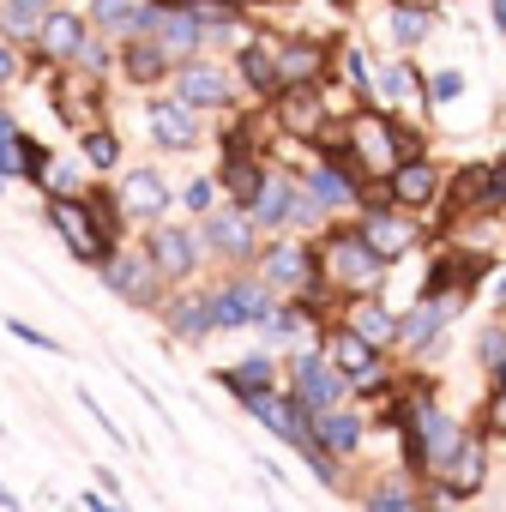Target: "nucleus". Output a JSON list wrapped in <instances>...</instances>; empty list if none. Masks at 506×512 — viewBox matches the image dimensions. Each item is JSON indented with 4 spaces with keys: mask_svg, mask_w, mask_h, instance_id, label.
I'll return each instance as SVG.
<instances>
[{
    "mask_svg": "<svg viewBox=\"0 0 506 512\" xmlns=\"http://www.w3.org/2000/svg\"><path fill=\"white\" fill-rule=\"evenodd\" d=\"M79 43H85V19H79V13H67V7H55V13L37 25V55H43V61H61V67H73Z\"/></svg>",
    "mask_w": 506,
    "mask_h": 512,
    "instance_id": "20",
    "label": "nucleus"
},
{
    "mask_svg": "<svg viewBox=\"0 0 506 512\" xmlns=\"http://www.w3.org/2000/svg\"><path fill=\"white\" fill-rule=\"evenodd\" d=\"M368 91H380V97H386V109H392V103H422V85H416V73H410L404 61H386V67H380V79H374Z\"/></svg>",
    "mask_w": 506,
    "mask_h": 512,
    "instance_id": "33",
    "label": "nucleus"
},
{
    "mask_svg": "<svg viewBox=\"0 0 506 512\" xmlns=\"http://www.w3.org/2000/svg\"><path fill=\"white\" fill-rule=\"evenodd\" d=\"M308 440L338 464V458H350V452L362 446V416H356V410H344V404H338V410H320V416H314V428H308Z\"/></svg>",
    "mask_w": 506,
    "mask_h": 512,
    "instance_id": "18",
    "label": "nucleus"
},
{
    "mask_svg": "<svg viewBox=\"0 0 506 512\" xmlns=\"http://www.w3.org/2000/svg\"><path fill=\"white\" fill-rule=\"evenodd\" d=\"M506 434V374H494V392L482 404V440H500Z\"/></svg>",
    "mask_w": 506,
    "mask_h": 512,
    "instance_id": "38",
    "label": "nucleus"
},
{
    "mask_svg": "<svg viewBox=\"0 0 506 512\" xmlns=\"http://www.w3.org/2000/svg\"><path fill=\"white\" fill-rule=\"evenodd\" d=\"M344 67H350V85L368 97V61H362V49H350V55H344Z\"/></svg>",
    "mask_w": 506,
    "mask_h": 512,
    "instance_id": "44",
    "label": "nucleus"
},
{
    "mask_svg": "<svg viewBox=\"0 0 506 512\" xmlns=\"http://www.w3.org/2000/svg\"><path fill=\"white\" fill-rule=\"evenodd\" d=\"M344 386H350V380L332 374L320 350H302V356L290 362V386H284V392H290L308 416H320V410H338V404H344Z\"/></svg>",
    "mask_w": 506,
    "mask_h": 512,
    "instance_id": "3",
    "label": "nucleus"
},
{
    "mask_svg": "<svg viewBox=\"0 0 506 512\" xmlns=\"http://www.w3.org/2000/svg\"><path fill=\"white\" fill-rule=\"evenodd\" d=\"M199 241L217 253V260H247V253H253V223H247L235 205H229V211H205Z\"/></svg>",
    "mask_w": 506,
    "mask_h": 512,
    "instance_id": "15",
    "label": "nucleus"
},
{
    "mask_svg": "<svg viewBox=\"0 0 506 512\" xmlns=\"http://www.w3.org/2000/svg\"><path fill=\"white\" fill-rule=\"evenodd\" d=\"M320 356H326V368H332V374H344V380H356V386H362L368 374H380V350H368L350 326H344V332H332Z\"/></svg>",
    "mask_w": 506,
    "mask_h": 512,
    "instance_id": "21",
    "label": "nucleus"
},
{
    "mask_svg": "<svg viewBox=\"0 0 506 512\" xmlns=\"http://www.w3.org/2000/svg\"><path fill=\"white\" fill-rule=\"evenodd\" d=\"M145 0H91V25L97 31H133Z\"/></svg>",
    "mask_w": 506,
    "mask_h": 512,
    "instance_id": "36",
    "label": "nucleus"
},
{
    "mask_svg": "<svg viewBox=\"0 0 506 512\" xmlns=\"http://www.w3.org/2000/svg\"><path fill=\"white\" fill-rule=\"evenodd\" d=\"M13 79H19V49L0 43V85H13Z\"/></svg>",
    "mask_w": 506,
    "mask_h": 512,
    "instance_id": "46",
    "label": "nucleus"
},
{
    "mask_svg": "<svg viewBox=\"0 0 506 512\" xmlns=\"http://www.w3.org/2000/svg\"><path fill=\"white\" fill-rule=\"evenodd\" d=\"M0 512H19V494L13 488H0Z\"/></svg>",
    "mask_w": 506,
    "mask_h": 512,
    "instance_id": "48",
    "label": "nucleus"
},
{
    "mask_svg": "<svg viewBox=\"0 0 506 512\" xmlns=\"http://www.w3.org/2000/svg\"><path fill=\"white\" fill-rule=\"evenodd\" d=\"M55 115H61L73 133H91L97 115H103V85H91V79H61V85H55Z\"/></svg>",
    "mask_w": 506,
    "mask_h": 512,
    "instance_id": "19",
    "label": "nucleus"
},
{
    "mask_svg": "<svg viewBox=\"0 0 506 512\" xmlns=\"http://www.w3.org/2000/svg\"><path fill=\"white\" fill-rule=\"evenodd\" d=\"M121 73H127L133 85H151V79H163V73H169V61H163V49H157V43H145V37H139V43H127V49H121Z\"/></svg>",
    "mask_w": 506,
    "mask_h": 512,
    "instance_id": "32",
    "label": "nucleus"
},
{
    "mask_svg": "<svg viewBox=\"0 0 506 512\" xmlns=\"http://www.w3.org/2000/svg\"><path fill=\"white\" fill-rule=\"evenodd\" d=\"M241 410H247L253 422H266V428H272L284 446H296V452L308 446V428H314V416H308V410H302V404H296L284 386H278V392H266V398H247Z\"/></svg>",
    "mask_w": 506,
    "mask_h": 512,
    "instance_id": "9",
    "label": "nucleus"
},
{
    "mask_svg": "<svg viewBox=\"0 0 506 512\" xmlns=\"http://www.w3.org/2000/svg\"><path fill=\"white\" fill-rule=\"evenodd\" d=\"M440 494H410V482H380L368 494V512H434Z\"/></svg>",
    "mask_w": 506,
    "mask_h": 512,
    "instance_id": "30",
    "label": "nucleus"
},
{
    "mask_svg": "<svg viewBox=\"0 0 506 512\" xmlns=\"http://www.w3.org/2000/svg\"><path fill=\"white\" fill-rule=\"evenodd\" d=\"M260 326H266V338H302L308 332V308H272Z\"/></svg>",
    "mask_w": 506,
    "mask_h": 512,
    "instance_id": "39",
    "label": "nucleus"
},
{
    "mask_svg": "<svg viewBox=\"0 0 506 512\" xmlns=\"http://www.w3.org/2000/svg\"><path fill=\"white\" fill-rule=\"evenodd\" d=\"M169 332H175V338H187V344H199L205 332H217V320H211V296H199V302H187V296H181V302L169 308Z\"/></svg>",
    "mask_w": 506,
    "mask_h": 512,
    "instance_id": "29",
    "label": "nucleus"
},
{
    "mask_svg": "<svg viewBox=\"0 0 506 512\" xmlns=\"http://www.w3.org/2000/svg\"><path fill=\"white\" fill-rule=\"evenodd\" d=\"M350 332L368 344V350H386V344H398V320L374 302V296H362L356 308H350Z\"/></svg>",
    "mask_w": 506,
    "mask_h": 512,
    "instance_id": "24",
    "label": "nucleus"
},
{
    "mask_svg": "<svg viewBox=\"0 0 506 512\" xmlns=\"http://www.w3.org/2000/svg\"><path fill=\"white\" fill-rule=\"evenodd\" d=\"M7 332H13V338H25V344H31V350H49V356H55V350H61V344H55V338H43V332H37V326H25V320H7Z\"/></svg>",
    "mask_w": 506,
    "mask_h": 512,
    "instance_id": "42",
    "label": "nucleus"
},
{
    "mask_svg": "<svg viewBox=\"0 0 506 512\" xmlns=\"http://www.w3.org/2000/svg\"><path fill=\"white\" fill-rule=\"evenodd\" d=\"M85 512H127V506H121V500H109V494H97V488H91V494H85Z\"/></svg>",
    "mask_w": 506,
    "mask_h": 512,
    "instance_id": "47",
    "label": "nucleus"
},
{
    "mask_svg": "<svg viewBox=\"0 0 506 512\" xmlns=\"http://www.w3.org/2000/svg\"><path fill=\"white\" fill-rule=\"evenodd\" d=\"M428 91H434V103H446V97H458V91H464V79H458V73H434V85H428Z\"/></svg>",
    "mask_w": 506,
    "mask_h": 512,
    "instance_id": "45",
    "label": "nucleus"
},
{
    "mask_svg": "<svg viewBox=\"0 0 506 512\" xmlns=\"http://www.w3.org/2000/svg\"><path fill=\"white\" fill-rule=\"evenodd\" d=\"M380 260L368 253V241L356 235V229H338V235H326V247H320V284L332 278L338 290H350V296H368L374 284H380Z\"/></svg>",
    "mask_w": 506,
    "mask_h": 512,
    "instance_id": "1",
    "label": "nucleus"
},
{
    "mask_svg": "<svg viewBox=\"0 0 506 512\" xmlns=\"http://www.w3.org/2000/svg\"><path fill=\"white\" fill-rule=\"evenodd\" d=\"M494 25H506V0H494Z\"/></svg>",
    "mask_w": 506,
    "mask_h": 512,
    "instance_id": "49",
    "label": "nucleus"
},
{
    "mask_svg": "<svg viewBox=\"0 0 506 512\" xmlns=\"http://www.w3.org/2000/svg\"><path fill=\"white\" fill-rule=\"evenodd\" d=\"M344 145H350V163H368V169H398V133H392V121H380L374 109H362V115L350 121Z\"/></svg>",
    "mask_w": 506,
    "mask_h": 512,
    "instance_id": "10",
    "label": "nucleus"
},
{
    "mask_svg": "<svg viewBox=\"0 0 506 512\" xmlns=\"http://www.w3.org/2000/svg\"><path fill=\"white\" fill-rule=\"evenodd\" d=\"M356 235L368 241V253H374V260L386 266V260H398V253H410V241H416V223H410V217H398V211H368Z\"/></svg>",
    "mask_w": 506,
    "mask_h": 512,
    "instance_id": "17",
    "label": "nucleus"
},
{
    "mask_svg": "<svg viewBox=\"0 0 506 512\" xmlns=\"http://www.w3.org/2000/svg\"><path fill=\"white\" fill-rule=\"evenodd\" d=\"M392 199L398 205H434L440 199V175H434V163H398L392 169Z\"/></svg>",
    "mask_w": 506,
    "mask_h": 512,
    "instance_id": "23",
    "label": "nucleus"
},
{
    "mask_svg": "<svg viewBox=\"0 0 506 512\" xmlns=\"http://www.w3.org/2000/svg\"><path fill=\"white\" fill-rule=\"evenodd\" d=\"M211 193H217V187H211V181H187V187H181V205H187V211H199V217H205V211H211Z\"/></svg>",
    "mask_w": 506,
    "mask_h": 512,
    "instance_id": "41",
    "label": "nucleus"
},
{
    "mask_svg": "<svg viewBox=\"0 0 506 512\" xmlns=\"http://www.w3.org/2000/svg\"><path fill=\"white\" fill-rule=\"evenodd\" d=\"M308 199H314V211L320 205H350L356 193H362V181L356 175H344V169H332V163H320L314 175H308V187H302Z\"/></svg>",
    "mask_w": 506,
    "mask_h": 512,
    "instance_id": "27",
    "label": "nucleus"
},
{
    "mask_svg": "<svg viewBox=\"0 0 506 512\" xmlns=\"http://www.w3.org/2000/svg\"><path fill=\"white\" fill-rule=\"evenodd\" d=\"M115 205H121V217H145V223H157V217L169 211V187H163L157 169H133V175L115 187Z\"/></svg>",
    "mask_w": 506,
    "mask_h": 512,
    "instance_id": "16",
    "label": "nucleus"
},
{
    "mask_svg": "<svg viewBox=\"0 0 506 512\" xmlns=\"http://www.w3.org/2000/svg\"><path fill=\"white\" fill-rule=\"evenodd\" d=\"M13 175H19V133L0 139V181H13Z\"/></svg>",
    "mask_w": 506,
    "mask_h": 512,
    "instance_id": "43",
    "label": "nucleus"
},
{
    "mask_svg": "<svg viewBox=\"0 0 506 512\" xmlns=\"http://www.w3.org/2000/svg\"><path fill=\"white\" fill-rule=\"evenodd\" d=\"M320 121H326V109H320V97H314V91H296V103H284V127H290V133L320 139Z\"/></svg>",
    "mask_w": 506,
    "mask_h": 512,
    "instance_id": "35",
    "label": "nucleus"
},
{
    "mask_svg": "<svg viewBox=\"0 0 506 512\" xmlns=\"http://www.w3.org/2000/svg\"><path fill=\"white\" fill-rule=\"evenodd\" d=\"M145 133H151L163 151H193V145H199V115L181 109L175 97H157V103H145Z\"/></svg>",
    "mask_w": 506,
    "mask_h": 512,
    "instance_id": "12",
    "label": "nucleus"
},
{
    "mask_svg": "<svg viewBox=\"0 0 506 512\" xmlns=\"http://www.w3.org/2000/svg\"><path fill=\"white\" fill-rule=\"evenodd\" d=\"M211 296V320L223 326V332H235V326H260L278 302H272V290L260 284V278H229V284H217V290H205Z\"/></svg>",
    "mask_w": 506,
    "mask_h": 512,
    "instance_id": "4",
    "label": "nucleus"
},
{
    "mask_svg": "<svg viewBox=\"0 0 506 512\" xmlns=\"http://www.w3.org/2000/svg\"><path fill=\"white\" fill-rule=\"evenodd\" d=\"M428 31H434V19H428V13H416V7H392V37H398L404 49H416Z\"/></svg>",
    "mask_w": 506,
    "mask_h": 512,
    "instance_id": "37",
    "label": "nucleus"
},
{
    "mask_svg": "<svg viewBox=\"0 0 506 512\" xmlns=\"http://www.w3.org/2000/svg\"><path fill=\"white\" fill-rule=\"evenodd\" d=\"M145 260L157 266V278H193V266L205 260V247H199V235L193 229H157L151 235V247H145Z\"/></svg>",
    "mask_w": 506,
    "mask_h": 512,
    "instance_id": "11",
    "label": "nucleus"
},
{
    "mask_svg": "<svg viewBox=\"0 0 506 512\" xmlns=\"http://www.w3.org/2000/svg\"><path fill=\"white\" fill-rule=\"evenodd\" d=\"M440 476V500H470V494H482V476H488V440L482 434H464L458 440V452L434 470Z\"/></svg>",
    "mask_w": 506,
    "mask_h": 512,
    "instance_id": "7",
    "label": "nucleus"
},
{
    "mask_svg": "<svg viewBox=\"0 0 506 512\" xmlns=\"http://www.w3.org/2000/svg\"><path fill=\"white\" fill-rule=\"evenodd\" d=\"M79 157H85V169L109 175V169L121 163V139H115L109 127H91V133H79Z\"/></svg>",
    "mask_w": 506,
    "mask_h": 512,
    "instance_id": "34",
    "label": "nucleus"
},
{
    "mask_svg": "<svg viewBox=\"0 0 506 512\" xmlns=\"http://www.w3.org/2000/svg\"><path fill=\"white\" fill-rule=\"evenodd\" d=\"M326 73V49L320 43H290V49H278V85H308V79H320Z\"/></svg>",
    "mask_w": 506,
    "mask_h": 512,
    "instance_id": "25",
    "label": "nucleus"
},
{
    "mask_svg": "<svg viewBox=\"0 0 506 512\" xmlns=\"http://www.w3.org/2000/svg\"><path fill=\"white\" fill-rule=\"evenodd\" d=\"M103 272V284L121 296V302H133V308H145V302H157V266L145 260V247H121V253H109V260L97 266Z\"/></svg>",
    "mask_w": 506,
    "mask_h": 512,
    "instance_id": "6",
    "label": "nucleus"
},
{
    "mask_svg": "<svg viewBox=\"0 0 506 512\" xmlns=\"http://www.w3.org/2000/svg\"><path fill=\"white\" fill-rule=\"evenodd\" d=\"M452 314H458V296H422V302L398 320V344H404V350H428V344L446 332Z\"/></svg>",
    "mask_w": 506,
    "mask_h": 512,
    "instance_id": "14",
    "label": "nucleus"
},
{
    "mask_svg": "<svg viewBox=\"0 0 506 512\" xmlns=\"http://www.w3.org/2000/svg\"><path fill=\"white\" fill-rule=\"evenodd\" d=\"M494 302H500V308H506V272H500V290H494Z\"/></svg>",
    "mask_w": 506,
    "mask_h": 512,
    "instance_id": "50",
    "label": "nucleus"
},
{
    "mask_svg": "<svg viewBox=\"0 0 506 512\" xmlns=\"http://www.w3.org/2000/svg\"><path fill=\"white\" fill-rule=\"evenodd\" d=\"M217 380L229 386V398H235V404H247V398H266V392H278V368H272V356H247V362L223 368Z\"/></svg>",
    "mask_w": 506,
    "mask_h": 512,
    "instance_id": "22",
    "label": "nucleus"
},
{
    "mask_svg": "<svg viewBox=\"0 0 506 512\" xmlns=\"http://www.w3.org/2000/svg\"><path fill=\"white\" fill-rule=\"evenodd\" d=\"M229 97H235V85H229L223 67H211V61H187V67H181V97H175L181 109L199 115V109H223Z\"/></svg>",
    "mask_w": 506,
    "mask_h": 512,
    "instance_id": "13",
    "label": "nucleus"
},
{
    "mask_svg": "<svg viewBox=\"0 0 506 512\" xmlns=\"http://www.w3.org/2000/svg\"><path fill=\"white\" fill-rule=\"evenodd\" d=\"M145 43H157L163 49V61L175 67V61H187L193 49H205V37H199V25L175 7V0H157V7H139V25H133Z\"/></svg>",
    "mask_w": 506,
    "mask_h": 512,
    "instance_id": "2",
    "label": "nucleus"
},
{
    "mask_svg": "<svg viewBox=\"0 0 506 512\" xmlns=\"http://www.w3.org/2000/svg\"><path fill=\"white\" fill-rule=\"evenodd\" d=\"M43 223L67 241L73 260L103 266V247H97V235H91V223H85V205H79V199H55V193H43Z\"/></svg>",
    "mask_w": 506,
    "mask_h": 512,
    "instance_id": "8",
    "label": "nucleus"
},
{
    "mask_svg": "<svg viewBox=\"0 0 506 512\" xmlns=\"http://www.w3.org/2000/svg\"><path fill=\"white\" fill-rule=\"evenodd\" d=\"M223 181H229V199H235V211H241V217L260 205V193H266V169H260V163H229V169H223Z\"/></svg>",
    "mask_w": 506,
    "mask_h": 512,
    "instance_id": "31",
    "label": "nucleus"
},
{
    "mask_svg": "<svg viewBox=\"0 0 506 512\" xmlns=\"http://www.w3.org/2000/svg\"><path fill=\"white\" fill-rule=\"evenodd\" d=\"M272 296L278 290H296V296H314V290H326L320 284V260L308 253V241H272L266 247V278H260Z\"/></svg>",
    "mask_w": 506,
    "mask_h": 512,
    "instance_id": "5",
    "label": "nucleus"
},
{
    "mask_svg": "<svg viewBox=\"0 0 506 512\" xmlns=\"http://www.w3.org/2000/svg\"><path fill=\"white\" fill-rule=\"evenodd\" d=\"M476 356H482V368L506 374V332H500V326H488V332L476 338Z\"/></svg>",
    "mask_w": 506,
    "mask_h": 512,
    "instance_id": "40",
    "label": "nucleus"
},
{
    "mask_svg": "<svg viewBox=\"0 0 506 512\" xmlns=\"http://www.w3.org/2000/svg\"><path fill=\"white\" fill-rule=\"evenodd\" d=\"M55 13V0H0V31L7 37H37V25Z\"/></svg>",
    "mask_w": 506,
    "mask_h": 512,
    "instance_id": "28",
    "label": "nucleus"
},
{
    "mask_svg": "<svg viewBox=\"0 0 506 512\" xmlns=\"http://www.w3.org/2000/svg\"><path fill=\"white\" fill-rule=\"evenodd\" d=\"M241 79H247V91L278 97V91H284V85H278V49H272V43H247V49H241Z\"/></svg>",
    "mask_w": 506,
    "mask_h": 512,
    "instance_id": "26",
    "label": "nucleus"
}]
</instances>
